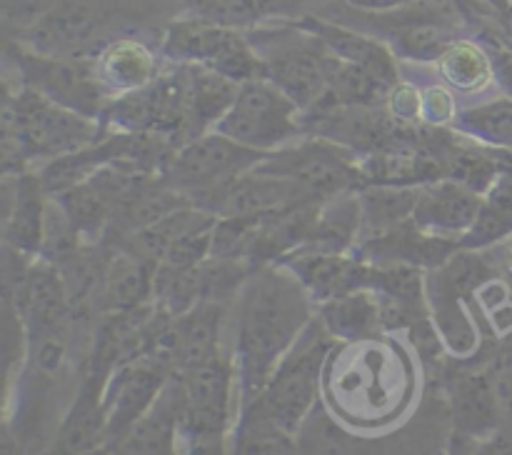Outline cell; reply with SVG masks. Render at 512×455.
Listing matches in <instances>:
<instances>
[{
	"label": "cell",
	"instance_id": "cell-25",
	"mask_svg": "<svg viewBox=\"0 0 512 455\" xmlns=\"http://www.w3.org/2000/svg\"><path fill=\"white\" fill-rule=\"evenodd\" d=\"M95 70L113 98L145 88L155 80V58L138 40H115L95 55Z\"/></svg>",
	"mask_w": 512,
	"mask_h": 455
},
{
	"label": "cell",
	"instance_id": "cell-21",
	"mask_svg": "<svg viewBox=\"0 0 512 455\" xmlns=\"http://www.w3.org/2000/svg\"><path fill=\"white\" fill-rule=\"evenodd\" d=\"M300 25L308 28L313 35H318L330 53L338 55L345 63L368 70L388 90H393L400 83L398 65H395L393 53L383 43H378V40L355 33V30L340 28V25L325 23V20L318 18H305Z\"/></svg>",
	"mask_w": 512,
	"mask_h": 455
},
{
	"label": "cell",
	"instance_id": "cell-9",
	"mask_svg": "<svg viewBox=\"0 0 512 455\" xmlns=\"http://www.w3.org/2000/svg\"><path fill=\"white\" fill-rule=\"evenodd\" d=\"M10 58L18 68L20 85H28L58 105L103 123L105 108L110 105L113 95L100 80L95 60L50 58V55L33 53L23 45H13Z\"/></svg>",
	"mask_w": 512,
	"mask_h": 455
},
{
	"label": "cell",
	"instance_id": "cell-15",
	"mask_svg": "<svg viewBox=\"0 0 512 455\" xmlns=\"http://www.w3.org/2000/svg\"><path fill=\"white\" fill-rule=\"evenodd\" d=\"M50 193L45 190L40 175L18 173L5 175V245L18 253L38 258L43 248L45 218H48Z\"/></svg>",
	"mask_w": 512,
	"mask_h": 455
},
{
	"label": "cell",
	"instance_id": "cell-23",
	"mask_svg": "<svg viewBox=\"0 0 512 455\" xmlns=\"http://www.w3.org/2000/svg\"><path fill=\"white\" fill-rule=\"evenodd\" d=\"M185 68H188V115L190 140H193L215 130V125L235 103L240 83L215 73V70L203 68V65H185Z\"/></svg>",
	"mask_w": 512,
	"mask_h": 455
},
{
	"label": "cell",
	"instance_id": "cell-13",
	"mask_svg": "<svg viewBox=\"0 0 512 455\" xmlns=\"http://www.w3.org/2000/svg\"><path fill=\"white\" fill-rule=\"evenodd\" d=\"M310 200L318 198H313L303 185L253 168L240 178L200 195L193 203L198 208L210 210L218 218H253V215L295 208V205L310 203Z\"/></svg>",
	"mask_w": 512,
	"mask_h": 455
},
{
	"label": "cell",
	"instance_id": "cell-10",
	"mask_svg": "<svg viewBox=\"0 0 512 455\" xmlns=\"http://www.w3.org/2000/svg\"><path fill=\"white\" fill-rule=\"evenodd\" d=\"M268 158V153L245 148L235 143L228 135L210 130V133L198 135L188 140L178 153L173 155L170 165L165 168V180L178 190L188 193L190 198L210 193L230 180L240 178L243 173L253 170Z\"/></svg>",
	"mask_w": 512,
	"mask_h": 455
},
{
	"label": "cell",
	"instance_id": "cell-30",
	"mask_svg": "<svg viewBox=\"0 0 512 455\" xmlns=\"http://www.w3.org/2000/svg\"><path fill=\"white\" fill-rule=\"evenodd\" d=\"M455 125L460 133L490 148H512V98L490 100V103L460 110Z\"/></svg>",
	"mask_w": 512,
	"mask_h": 455
},
{
	"label": "cell",
	"instance_id": "cell-39",
	"mask_svg": "<svg viewBox=\"0 0 512 455\" xmlns=\"http://www.w3.org/2000/svg\"><path fill=\"white\" fill-rule=\"evenodd\" d=\"M503 15H505V28H508L510 38H512V0L503 5Z\"/></svg>",
	"mask_w": 512,
	"mask_h": 455
},
{
	"label": "cell",
	"instance_id": "cell-32",
	"mask_svg": "<svg viewBox=\"0 0 512 455\" xmlns=\"http://www.w3.org/2000/svg\"><path fill=\"white\" fill-rule=\"evenodd\" d=\"M388 115L393 120H398L400 125H415L423 123V90H418L410 83H398L388 95Z\"/></svg>",
	"mask_w": 512,
	"mask_h": 455
},
{
	"label": "cell",
	"instance_id": "cell-22",
	"mask_svg": "<svg viewBox=\"0 0 512 455\" xmlns=\"http://www.w3.org/2000/svg\"><path fill=\"white\" fill-rule=\"evenodd\" d=\"M318 318L335 340H345V343L370 340L383 330L380 298L370 288L325 300L318 305Z\"/></svg>",
	"mask_w": 512,
	"mask_h": 455
},
{
	"label": "cell",
	"instance_id": "cell-17",
	"mask_svg": "<svg viewBox=\"0 0 512 455\" xmlns=\"http://www.w3.org/2000/svg\"><path fill=\"white\" fill-rule=\"evenodd\" d=\"M455 433L488 440L505 428L503 405L488 370H463L448 385Z\"/></svg>",
	"mask_w": 512,
	"mask_h": 455
},
{
	"label": "cell",
	"instance_id": "cell-29",
	"mask_svg": "<svg viewBox=\"0 0 512 455\" xmlns=\"http://www.w3.org/2000/svg\"><path fill=\"white\" fill-rule=\"evenodd\" d=\"M453 43V28L430 13L413 15L395 30V48L413 60H440Z\"/></svg>",
	"mask_w": 512,
	"mask_h": 455
},
{
	"label": "cell",
	"instance_id": "cell-28",
	"mask_svg": "<svg viewBox=\"0 0 512 455\" xmlns=\"http://www.w3.org/2000/svg\"><path fill=\"white\" fill-rule=\"evenodd\" d=\"M293 0H190V15L225 28H253L288 10Z\"/></svg>",
	"mask_w": 512,
	"mask_h": 455
},
{
	"label": "cell",
	"instance_id": "cell-33",
	"mask_svg": "<svg viewBox=\"0 0 512 455\" xmlns=\"http://www.w3.org/2000/svg\"><path fill=\"white\" fill-rule=\"evenodd\" d=\"M58 0H3V23L10 33L23 35L33 28Z\"/></svg>",
	"mask_w": 512,
	"mask_h": 455
},
{
	"label": "cell",
	"instance_id": "cell-38",
	"mask_svg": "<svg viewBox=\"0 0 512 455\" xmlns=\"http://www.w3.org/2000/svg\"><path fill=\"white\" fill-rule=\"evenodd\" d=\"M348 3L363 10H398V8H408V5L415 3V0H348Z\"/></svg>",
	"mask_w": 512,
	"mask_h": 455
},
{
	"label": "cell",
	"instance_id": "cell-35",
	"mask_svg": "<svg viewBox=\"0 0 512 455\" xmlns=\"http://www.w3.org/2000/svg\"><path fill=\"white\" fill-rule=\"evenodd\" d=\"M493 378L495 390H498L500 405H503V418L505 425L512 428V345L498 358L493 370H488Z\"/></svg>",
	"mask_w": 512,
	"mask_h": 455
},
{
	"label": "cell",
	"instance_id": "cell-4",
	"mask_svg": "<svg viewBox=\"0 0 512 455\" xmlns=\"http://www.w3.org/2000/svg\"><path fill=\"white\" fill-rule=\"evenodd\" d=\"M253 43L265 65V80L283 90L300 108L313 110L328 95V48L298 23L288 30H258Z\"/></svg>",
	"mask_w": 512,
	"mask_h": 455
},
{
	"label": "cell",
	"instance_id": "cell-27",
	"mask_svg": "<svg viewBox=\"0 0 512 455\" xmlns=\"http://www.w3.org/2000/svg\"><path fill=\"white\" fill-rule=\"evenodd\" d=\"M438 68L445 83L465 95L480 93V90L488 88L490 80L495 78L490 53H485V50L478 48L475 43H468V40H455V43L445 50L443 58L438 60Z\"/></svg>",
	"mask_w": 512,
	"mask_h": 455
},
{
	"label": "cell",
	"instance_id": "cell-24",
	"mask_svg": "<svg viewBox=\"0 0 512 455\" xmlns=\"http://www.w3.org/2000/svg\"><path fill=\"white\" fill-rule=\"evenodd\" d=\"M358 235H363L360 193L338 195V198L323 200L313 233L298 253H348Z\"/></svg>",
	"mask_w": 512,
	"mask_h": 455
},
{
	"label": "cell",
	"instance_id": "cell-1",
	"mask_svg": "<svg viewBox=\"0 0 512 455\" xmlns=\"http://www.w3.org/2000/svg\"><path fill=\"white\" fill-rule=\"evenodd\" d=\"M313 298L285 265H258L240 290L238 368L240 405L250 403L300 338L310 320Z\"/></svg>",
	"mask_w": 512,
	"mask_h": 455
},
{
	"label": "cell",
	"instance_id": "cell-3",
	"mask_svg": "<svg viewBox=\"0 0 512 455\" xmlns=\"http://www.w3.org/2000/svg\"><path fill=\"white\" fill-rule=\"evenodd\" d=\"M333 345L335 338L328 333L323 320L315 315L295 340L293 348L280 360L278 368L273 370L265 388L245 405L255 408L268 423L295 438L300 425L318 405L320 375H323L325 360Z\"/></svg>",
	"mask_w": 512,
	"mask_h": 455
},
{
	"label": "cell",
	"instance_id": "cell-19",
	"mask_svg": "<svg viewBox=\"0 0 512 455\" xmlns=\"http://www.w3.org/2000/svg\"><path fill=\"white\" fill-rule=\"evenodd\" d=\"M180 385L170 375L148 413L135 420L118 438L115 455H178Z\"/></svg>",
	"mask_w": 512,
	"mask_h": 455
},
{
	"label": "cell",
	"instance_id": "cell-2",
	"mask_svg": "<svg viewBox=\"0 0 512 455\" xmlns=\"http://www.w3.org/2000/svg\"><path fill=\"white\" fill-rule=\"evenodd\" d=\"M103 123L45 98L38 90L20 85L5 95L3 108V163L5 175L25 173L30 160H55L103 138Z\"/></svg>",
	"mask_w": 512,
	"mask_h": 455
},
{
	"label": "cell",
	"instance_id": "cell-12",
	"mask_svg": "<svg viewBox=\"0 0 512 455\" xmlns=\"http://www.w3.org/2000/svg\"><path fill=\"white\" fill-rule=\"evenodd\" d=\"M105 23L108 13L98 5L58 0L33 28L18 35V45L50 58H88V53H100L105 48L100 45Z\"/></svg>",
	"mask_w": 512,
	"mask_h": 455
},
{
	"label": "cell",
	"instance_id": "cell-5",
	"mask_svg": "<svg viewBox=\"0 0 512 455\" xmlns=\"http://www.w3.org/2000/svg\"><path fill=\"white\" fill-rule=\"evenodd\" d=\"M255 168L303 185L318 200L360 193L370 185L363 173L360 155H355L348 145L323 138L285 145V148L270 153Z\"/></svg>",
	"mask_w": 512,
	"mask_h": 455
},
{
	"label": "cell",
	"instance_id": "cell-8",
	"mask_svg": "<svg viewBox=\"0 0 512 455\" xmlns=\"http://www.w3.org/2000/svg\"><path fill=\"white\" fill-rule=\"evenodd\" d=\"M215 130L245 148L270 155L290 145V140L303 130V123L298 105L270 80L260 78L240 85L235 103Z\"/></svg>",
	"mask_w": 512,
	"mask_h": 455
},
{
	"label": "cell",
	"instance_id": "cell-37",
	"mask_svg": "<svg viewBox=\"0 0 512 455\" xmlns=\"http://www.w3.org/2000/svg\"><path fill=\"white\" fill-rule=\"evenodd\" d=\"M445 455H480V440L453 430V435L448 440V453Z\"/></svg>",
	"mask_w": 512,
	"mask_h": 455
},
{
	"label": "cell",
	"instance_id": "cell-6",
	"mask_svg": "<svg viewBox=\"0 0 512 455\" xmlns=\"http://www.w3.org/2000/svg\"><path fill=\"white\" fill-rule=\"evenodd\" d=\"M103 125L115 133H148L173 138L183 148L190 140L188 68L155 75L145 88L118 95L105 108Z\"/></svg>",
	"mask_w": 512,
	"mask_h": 455
},
{
	"label": "cell",
	"instance_id": "cell-16",
	"mask_svg": "<svg viewBox=\"0 0 512 455\" xmlns=\"http://www.w3.org/2000/svg\"><path fill=\"white\" fill-rule=\"evenodd\" d=\"M280 265L295 273L315 303L340 298L373 285L375 265L348 253H293Z\"/></svg>",
	"mask_w": 512,
	"mask_h": 455
},
{
	"label": "cell",
	"instance_id": "cell-11",
	"mask_svg": "<svg viewBox=\"0 0 512 455\" xmlns=\"http://www.w3.org/2000/svg\"><path fill=\"white\" fill-rule=\"evenodd\" d=\"M233 360L215 355L195 368L173 373L180 385L178 440H225L233 395Z\"/></svg>",
	"mask_w": 512,
	"mask_h": 455
},
{
	"label": "cell",
	"instance_id": "cell-20",
	"mask_svg": "<svg viewBox=\"0 0 512 455\" xmlns=\"http://www.w3.org/2000/svg\"><path fill=\"white\" fill-rule=\"evenodd\" d=\"M220 323H223V303H213V300L198 303L188 313L173 318L168 340L173 373H183L223 353Z\"/></svg>",
	"mask_w": 512,
	"mask_h": 455
},
{
	"label": "cell",
	"instance_id": "cell-7",
	"mask_svg": "<svg viewBox=\"0 0 512 455\" xmlns=\"http://www.w3.org/2000/svg\"><path fill=\"white\" fill-rule=\"evenodd\" d=\"M163 53L183 65H203L235 83L265 78V65L240 30L208 23L200 18H183L168 25Z\"/></svg>",
	"mask_w": 512,
	"mask_h": 455
},
{
	"label": "cell",
	"instance_id": "cell-36",
	"mask_svg": "<svg viewBox=\"0 0 512 455\" xmlns=\"http://www.w3.org/2000/svg\"><path fill=\"white\" fill-rule=\"evenodd\" d=\"M480 455H512V435L500 430L493 438L480 440Z\"/></svg>",
	"mask_w": 512,
	"mask_h": 455
},
{
	"label": "cell",
	"instance_id": "cell-14",
	"mask_svg": "<svg viewBox=\"0 0 512 455\" xmlns=\"http://www.w3.org/2000/svg\"><path fill=\"white\" fill-rule=\"evenodd\" d=\"M483 195L455 180H435L420 185L418 203L413 210V225L435 238L463 240L478 223L483 210Z\"/></svg>",
	"mask_w": 512,
	"mask_h": 455
},
{
	"label": "cell",
	"instance_id": "cell-34",
	"mask_svg": "<svg viewBox=\"0 0 512 455\" xmlns=\"http://www.w3.org/2000/svg\"><path fill=\"white\" fill-rule=\"evenodd\" d=\"M458 120V108H455L453 93L443 85L423 90V123L430 128H445V125Z\"/></svg>",
	"mask_w": 512,
	"mask_h": 455
},
{
	"label": "cell",
	"instance_id": "cell-26",
	"mask_svg": "<svg viewBox=\"0 0 512 455\" xmlns=\"http://www.w3.org/2000/svg\"><path fill=\"white\" fill-rule=\"evenodd\" d=\"M418 195L420 185H368L360 190L365 238H375L413 220Z\"/></svg>",
	"mask_w": 512,
	"mask_h": 455
},
{
	"label": "cell",
	"instance_id": "cell-31",
	"mask_svg": "<svg viewBox=\"0 0 512 455\" xmlns=\"http://www.w3.org/2000/svg\"><path fill=\"white\" fill-rule=\"evenodd\" d=\"M295 455H350V445L338 425L315 405L295 433Z\"/></svg>",
	"mask_w": 512,
	"mask_h": 455
},
{
	"label": "cell",
	"instance_id": "cell-18",
	"mask_svg": "<svg viewBox=\"0 0 512 455\" xmlns=\"http://www.w3.org/2000/svg\"><path fill=\"white\" fill-rule=\"evenodd\" d=\"M155 273L158 263L133 253L128 248H115L105 255L103 290H100V310L120 313L153 303Z\"/></svg>",
	"mask_w": 512,
	"mask_h": 455
}]
</instances>
